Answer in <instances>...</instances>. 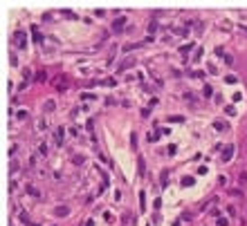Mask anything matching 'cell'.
I'll use <instances>...</instances> for the list:
<instances>
[{
    "instance_id": "277c9868",
    "label": "cell",
    "mask_w": 247,
    "mask_h": 226,
    "mask_svg": "<svg viewBox=\"0 0 247 226\" xmlns=\"http://www.w3.org/2000/svg\"><path fill=\"white\" fill-rule=\"evenodd\" d=\"M231 150H234V148H227V152L222 155V159H225V161H227V159H231Z\"/></svg>"
},
{
    "instance_id": "8992f818",
    "label": "cell",
    "mask_w": 247,
    "mask_h": 226,
    "mask_svg": "<svg viewBox=\"0 0 247 226\" xmlns=\"http://www.w3.org/2000/svg\"><path fill=\"white\" fill-rule=\"evenodd\" d=\"M45 110H47V112H50V110H54V101H47V103H45Z\"/></svg>"
},
{
    "instance_id": "6da1fadb",
    "label": "cell",
    "mask_w": 247,
    "mask_h": 226,
    "mask_svg": "<svg viewBox=\"0 0 247 226\" xmlns=\"http://www.w3.org/2000/svg\"><path fill=\"white\" fill-rule=\"evenodd\" d=\"M14 43H16V47H25V43H27L25 32H20V29H18V32L14 34Z\"/></svg>"
},
{
    "instance_id": "3957f363",
    "label": "cell",
    "mask_w": 247,
    "mask_h": 226,
    "mask_svg": "<svg viewBox=\"0 0 247 226\" xmlns=\"http://www.w3.org/2000/svg\"><path fill=\"white\" fill-rule=\"evenodd\" d=\"M32 34H34V41H36V43H43V38H41V32H38V27H32Z\"/></svg>"
},
{
    "instance_id": "5b68a950",
    "label": "cell",
    "mask_w": 247,
    "mask_h": 226,
    "mask_svg": "<svg viewBox=\"0 0 247 226\" xmlns=\"http://www.w3.org/2000/svg\"><path fill=\"white\" fill-rule=\"evenodd\" d=\"M121 27H124V18H119V20H117V23H115V29H117V32H119Z\"/></svg>"
},
{
    "instance_id": "52a82bcc",
    "label": "cell",
    "mask_w": 247,
    "mask_h": 226,
    "mask_svg": "<svg viewBox=\"0 0 247 226\" xmlns=\"http://www.w3.org/2000/svg\"><path fill=\"white\" fill-rule=\"evenodd\" d=\"M36 78H38V81H45V78H47V74H45V72H38V74H36Z\"/></svg>"
},
{
    "instance_id": "7a4b0ae2",
    "label": "cell",
    "mask_w": 247,
    "mask_h": 226,
    "mask_svg": "<svg viewBox=\"0 0 247 226\" xmlns=\"http://www.w3.org/2000/svg\"><path fill=\"white\" fill-rule=\"evenodd\" d=\"M61 81H56V87H59V90H65V87H68V81H65V76H59Z\"/></svg>"
}]
</instances>
